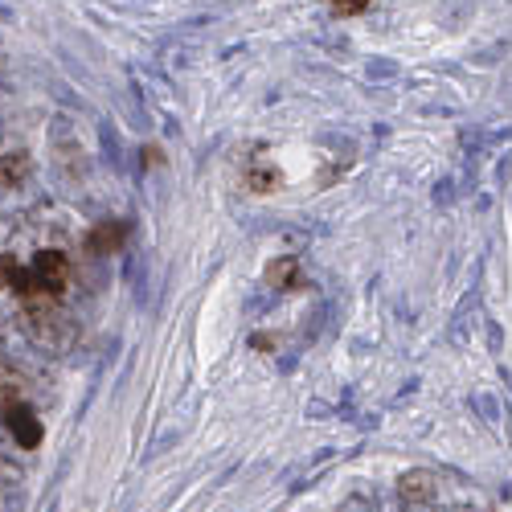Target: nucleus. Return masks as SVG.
Here are the masks:
<instances>
[{
	"mask_svg": "<svg viewBox=\"0 0 512 512\" xmlns=\"http://www.w3.org/2000/svg\"><path fill=\"white\" fill-rule=\"evenodd\" d=\"M29 267H33V275H37L41 283H46L54 295H62V291H66V283H70V259H66L62 250H37Z\"/></svg>",
	"mask_w": 512,
	"mask_h": 512,
	"instance_id": "f257e3e1",
	"label": "nucleus"
},
{
	"mask_svg": "<svg viewBox=\"0 0 512 512\" xmlns=\"http://www.w3.org/2000/svg\"><path fill=\"white\" fill-rule=\"evenodd\" d=\"M21 488V467L9 463V459H0V496H9Z\"/></svg>",
	"mask_w": 512,
	"mask_h": 512,
	"instance_id": "0eeeda50",
	"label": "nucleus"
},
{
	"mask_svg": "<svg viewBox=\"0 0 512 512\" xmlns=\"http://www.w3.org/2000/svg\"><path fill=\"white\" fill-rule=\"evenodd\" d=\"M13 402H21V394H17V381H13V377H0V414H5Z\"/></svg>",
	"mask_w": 512,
	"mask_h": 512,
	"instance_id": "1a4fd4ad",
	"label": "nucleus"
},
{
	"mask_svg": "<svg viewBox=\"0 0 512 512\" xmlns=\"http://www.w3.org/2000/svg\"><path fill=\"white\" fill-rule=\"evenodd\" d=\"M328 5H332L336 17H361L373 5V0H328Z\"/></svg>",
	"mask_w": 512,
	"mask_h": 512,
	"instance_id": "6e6552de",
	"label": "nucleus"
},
{
	"mask_svg": "<svg viewBox=\"0 0 512 512\" xmlns=\"http://www.w3.org/2000/svg\"><path fill=\"white\" fill-rule=\"evenodd\" d=\"M267 283L271 287H300V263L295 259H275L267 267Z\"/></svg>",
	"mask_w": 512,
	"mask_h": 512,
	"instance_id": "423d86ee",
	"label": "nucleus"
},
{
	"mask_svg": "<svg viewBox=\"0 0 512 512\" xmlns=\"http://www.w3.org/2000/svg\"><path fill=\"white\" fill-rule=\"evenodd\" d=\"M127 242V222H103L87 234V254H115Z\"/></svg>",
	"mask_w": 512,
	"mask_h": 512,
	"instance_id": "20e7f679",
	"label": "nucleus"
},
{
	"mask_svg": "<svg viewBox=\"0 0 512 512\" xmlns=\"http://www.w3.org/2000/svg\"><path fill=\"white\" fill-rule=\"evenodd\" d=\"M398 496H402V504H431L435 500V476L431 472H406L398 480Z\"/></svg>",
	"mask_w": 512,
	"mask_h": 512,
	"instance_id": "7ed1b4c3",
	"label": "nucleus"
},
{
	"mask_svg": "<svg viewBox=\"0 0 512 512\" xmlns=\"http://www.w3.org/2000/svg\"><path fill=\"white\" fill-rule=\"evenodd\" d=\"M13 275H17V259L13 254H0V291L13 287Z\"/></svg>",
	"mask_w": 512,
	"mask_h": 512,
	"instance_id": "9d476101",
	"label": "nucleus"
},
{
	"mask_svg": "<svg viewBox=\"0 0 512 512\" xmlns=\"http://www.w3.org/2000/svg\"><path fill=\"white\" fill-rule=\"evenodd\" d=\"M5 426H9V435H13V439L25 447V451L41 447V418L33 414V406L13 402V406L5 410Z\"/></svg>",
	"mask_w": 512,
	"mask_h": 512,
	"instance_id": "f03ea898",
	"label": "nucleus"
},
{
	"mask_svg": "<svg viewBox=\"0 0 512 512\" xmlns=\"http://www.w3.org/2000/svg\"><path fill=\"white\" fill-rule=\"evenodd\" d=\"M246 185H250L254 193H275V189L283 185V177L275 173V168H267V164H250V168H246Z\"/></svg>",
	"mask_w": 512,
	"mask_h": 512,
	"instance_id": "39448f33",
	"label": "nucleus"
}]
</instances>
